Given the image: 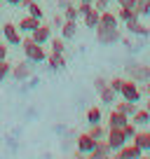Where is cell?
<instances>
[{"label":"cell","mask_w":150,"mask_h":159,"mask_svg":"<svg viewBox=\"0 0 150 159\" xmlns=\"http://www.w3.org/2000/svg\"><path fill=\"white\" fill-rule=\"evenodd\" d=\"M21 52H24V56L28 61H33V63H42V61L47 59V52H45V45H38V42H33V38H21Z\"/></svg>","instance_id":"cell-1"},{"label":"cell","mask_w":150,"mask_h":159,"mask_svg":"<svg viewBox=\"0 0 150 159\" xmlns=\"http://www.w3.org/2000/svg\"><path fill=\"white\" fill-rule=\"evenodd\" d=\"M99 16H101V12L96 10L91 2H77V19H82V24H85L87 28L94 30L96 26H99Z\"/></svg>","instance_id":"cell-2"},{"label":"cell","mask_w":150,"mask_h":159,"mask_svg":"<svg viewBox=\"0 0 150 159\" xmlns=\"http://www.w3.org/2000/svg\"><path fill=\"white\" fill-rule=\"evenodd\" d=\"M96 42L99 45H115L122 40V33L117 26H96Z\"/></svg>","instance_id":"cell-3"},{"label":"cell","mask_w":150,"mask_h":159,"mask_svg":"<svg viewBox=\"0 0 150 159\" xmlns=\"http://www.w3.org/2000/svg\"><path fill=\"white\" fill-rule=\"evenodd\" d=\"M120 96H122V98H127V101H134V103H138V101L143 98L138 82H136V80H131V77H124L122 89H120Z\"/></svg>","instance_id":"cell-4"},{"label":"cell","mask_w":150,"mask_h":159,"mask_svg":"<svg viewBox=\"0 0 150 159\" xmlns=\"http://www.w3.org/2000/svg\"><path fill=\"white\" fill-rule=\"evenodd\" d=\"M127 73H129V77L136 80V82H148L150 80V66L138 63V61H129V63H127Z\"/></svg>","instance_id":"cell-5"},{"label":"cell","mask_w":150,"mask_h":159,"mask_svg":"<svg viewBox=\"0 0 150 159\" xmlns=\"http://www.w3.org/2000/svg\"><path fill=\"white\" fill-rule=\"evenodd\" d=\"M105 140H108L110 150L115 152V150H120L124 143H129L124 136V131H122V126H108V131H105Z\"/></svg>","instance_id":"cell-6"},{"label":"cell","mask_w":150,"mask_h":159,"mask_svg":"<svg viewBox=\"0 0 150 159\" xmlns=\"http://www.w3.org/2000/svg\"><path fill=\"white\" fill-rule=\"evenodd\" d=\"M10 75L16 80V82H26V80L33 75V61H19V63H14L12 66V70H10Z\"/></svg>","instance_id":"cell-7"},{"label":"cell","mask_w":150,"mask_h":159,"mask_svg":"<svg viewBox=\"0 0 150 159\" xmlns=\"http://www.w3.org/2000/svg\"><path fill=\"white\" fill-rule=\"evenodd\" d=\"M113 154H115L117 159H141V157H143V150H141L138 145H134V143H131V145L124 143L120 150H115Z\"/></svg>","instance_id":"cell-8"},{"label":"cell","mask_w":150,"mask_h":159,"mask_svg":"<svg viewBox=\"0 0 150 159\" xmlns=\"http://www.w3.org/2000/svg\"><path fill=\"white\" fill-rule=\"evenodd\" d=\"M87 157H89V159H108V157H113V150H110L108 140H105V138L96 140L94 150H91V152L87 154Z\"/></svg>","instance_id":"cell-9"},{"label":"cell","mask_w":150,"mask_h":159,"mask_svg":"<svg viewBox=\"0 0 150 159\" xmlns=\"http://www.w3.org/2000/svg\"><path fill=\"white\" fill-rule=\"evenodd\" d=\"M124 28H127V33H129V35H138V38H145V35H150V28L143 24V21H141V16H136V19L127 21Z\"/></svg>","instance_id":"cell-10"},{"label":"cell","mask_w":150,"mask_h":159,"mask_svg":"<svg viewBox=\"0 0 150 159\" xmlns=\"http://www.w3.org/2000/svg\"><path fill=\"white\" fill-rule=\"evenodd\" d=\"M131 143L138 145L143 152H150V126L136 129V134H134V138H131Z\"/></svg>","instance_id":"cell-11"},{"label":"cell","mask_w":150,"mask_h":159,"mask_svg":"<svg viewBox=\"0 0 150 159\" xmlns=\"http://www.w3.org/2000/svg\"><path fill=\"white\" fill-rule=\"evenodd\" d=\"M2 38H5V42L7 45H14V47H19L21 45V38H19V28H16L12 21H7L5 26H2Z\"/></svg>","instance_id":"cell-12"},{"label":"cell","mask_w":150,"mask_h":159,"mask_svg":"<svg viewBox=\"0 0 150 159\" xmlns=\"http://www.w3.org/2000/svg\"><path fill=\"white\" fill-rule=\"evenodd\" d=\"M28 35L33 38V42H38V45H47L49 38H52V26L49 24H40L33 33H28Z\"/></svg>","instance_id":"cell-13"},{"label":"cell","mask_w":150,"mask_h":159,"mask_svg":"<svg viewBox=\"0 0 150 159\" xmlns=\"http://www.w3.org/2000/svg\"><path fill=\"white\" fill-rule=\"evenodd\" d=\"M94 145H96V140L91 138L89 134H80L77 136V154H80V157H87V154L91 152V150H94Z\"/></svg>","instance_id":"cell-14"},{"label":"cell","mask_w":150,"mask_h":159,"mask_svg":"<svg viewBox=\"0 0 150 159\" xmlns=\"http://www.w3.org/2000/svg\"><path fill=\"white\" fill-rule=\"evenodd\" d=\"M40 24H42V19H35V16L26 14V16H21V19H19V26H16V28H19V33H26V35H28V33H33Z\"/></svg>","instance_id":"cell-15"},{"label":"cell","mask_w":150,"mask_h":159,"mask_svg":"<svg viewBox=\"0 0 150 159\" xmlns=\"http://www.w3.org/2000/svg\"><path fill=\"white\" fill-rule=\"evenodd\" d=\"M45 61H47V66H49L52 70H63L66 68V56L61 54V52H49Z\"/></svg>","instance_id":"cell-16"},{"label":"cell","mask_w":150,"mask_h":159,"mask_svg":"<svg viewBox=\"0 0 150 159\" xmlns=\"http://www.w3.org/2000/svg\"><path fill=\"white\" fill-rule=\"evenodd\" d=\"M129 119L134 122L136 126H138V129H143V126H150V112H148L145 108H138V110H136V112L131 115Z\"/></svg>","instance_id":"cell-17"},{"label":"cell","mask_w":150,"mask_h":159,"mask_svg":"<svg viewBox=\"0 0 150 159\" xmlns=\"http://www.w3.org/2000/svg\"><path fill=\"white\" fill-rule=\"evenodd\" d=\"M75 35H77V21L75 19H66L63 24H61V38L63 40H73Z\"/></svg>","instance_id":"cell-18"},{"label":"cell","mask_w":150,"mask_h":159,"mask_svg":"<svg viewBox=\"0 0 150 159\" xmlns=\"http://www.w3.org/2000/svg\"><path fill=\"white\" fill-rule=\"evenodd\" d=\"M115 105L117 110H120V112H124L127 117H131V115L136 112V110H138V103H134V101H127V98H120V101H115Z\"/></svg>","instance_id":"cell-19"},{"label":"cell","mask_w":150,"mask_h":159,"mask_svg":"<svg viewBox=\"0 0 150 159\" xmlns=\"http://www.w3.org/2000/svg\"><path fill=\"white\" fill-rule=\"evenodd\" d=\"M127 122H129V117L124 112H120L117 108H113V112L108 115V126H124Z\"/></svg>","instance_id":"cell-20"},{"label":"cell","mask_w":150,"mask_h":159,"mask_svg":"<svg viewBox=\"0 0 150 159\" xmlns=\"http://www.w3.org/2000/svg\"><path fill=\"white\" fill-rule=\"evenodd\" d=\"M96 94H99L101 103H105V105H113V103L117 101V91H113V89H110V84H105L103 89H99Z\"/></svg>","instance_id":"cell-21"},{"label":"cell","mask_w":150,"mask_h":159,"mask_svg":"<svg viewBox=\"0 0 150 159\" xmlns=\"http://www.w3.org/2000/svg\"><path fill=\"white\" fill-rule=\"evenodd\" d=\"M21 5L28 10L30 16H35V19H42L45 16V12H42V7L38 5V0H21Z\"/></svg>","instance_id":"cell-22"},{"label":"cell","mask_w":150,"mask_h":159,"mask_svg":"<svg viewBox=\"0 0 150 159\" xmlns=\"http://www.w3.org/2000/svg\"><path fill=\"white\" fill-rule=\"evenodd\" d=\"M99 26H120V21H117V14L110 10H103L99 16Z\"/></svg>","instance_id":"cell-23"},{"label":"cell","mask_w":150,"mask_h":159,"mask_svg":"<svg viewBox=\"0 0 150 159\" xmlns=\"http://www.w3.org/2000/svg\"><path fill=\"white\" fill-rule=\"evenodd\" d=\"M115 14H117V21H120V24H127V21H131V19H136V16H138L134 7H120Z\"/></svg>","instance_id":"cell-24"},{"label":"cell","mask_w":150,"mask_h":159,"mask_svg":"<svg viewBox=\"0 0 150 159\" xmlns=\"http://www.w3.org/2000/svg\"><path fill=\"white\" fill-rule=\"evenodd\" d=\"M105 131L108 129H105L101 122H96V124H89V131H87V134H89L94 140H101V138H105Z\"/></svg>","instance_id":"cell-25"},{"label":"cell","mask_w":150,"mask_h":159,"mask_svg":"<svg viewBox=\"0 0 150 159\" xmlns=\"http://www.w3.org/2000/svg\"><path fill=\"white\" fill-rule=\"evenodd\" d=\"M134 10H136V14L143 19V16H148L150 14V0H136L134 2Z\"/></svg>","instance_id":"cell-26"},{"label":"cell","mask_w":150,"mask_h":159,"mask_svg":"<svg viewBox=\"0 0 150 159\" xmlns=\"http://www.w3.org/2000/svg\"><path fill=\"white\" fill-rule=\"evenodd\" d=\"M101 119H103V112H101V108H96V105L87 108V122H89V124H96V122H101Z\"/></svg>","instance_id":"cell-27"},{"label":"cell","mask_w":150,"mask_h":159,"mask_svg":"<svg viewBox=\"0 0 150 159\" xmlns=\"http://www.w3.org/2000/svg\"><path fill=\"white\" fill-rule=\"evenodd\" d=\"M49 47H52V52H61V54H63L66 52V40L63 38H49Z\"/></svg>","instance_id":"cell-28"},{"label":"cell","mask_w":150,"mask_h":159,"mask_svg":"<svg viewBox=\"0 0 150 159\" xmlns=\"http://www.w3.org/2000/svg\"><path fill=\"white\" fill-rule=\"evenodd\" d=\"M61 12H63V19H75L77 21V5H75V2H70V5L63 7Z\"/></svg>","instance_id":"cell-29"},{"label":"cell","mask_w":150,"mask_h":159,"mask_svg":"<svg viewBox=\"0 0 150 159\" xmlns=\"http://www.w3.org/2000/svg\"><path fill=\"white\" fill-rule=\"evenodd\" d=\"M136 129H138V126H136V124H134V122H131V119H129V122H127V124H124V126H122V131H124V136H127V140H131V138H134V134H136Z\"/></svg>","instance_id":"cell-30"},{"label":"cell","mask_w":150,"mask_h":159,"mask_svg":"<svg viewBox=\"0 0 150 159\" xmlns=\"http://www.w3.org/2000/svg\"><path fill=\"white\" fill-rule=\"evenodd\" d=\"M122 82H124V77H117V75H115V77H110V80H108V84H110V89H113V91H117V96H120V89H122Z\"/></svg>","instance_id":"cell-31"},{"label":"cell","mask_w":150,"mask_h":159,"mask_svg":"<svg viewBox=\"0 0 150 159\" xmlns=\"http://www.w3.org/2000/svg\"><path fill=\"white\" fill-rule=\"evenodd\" d=\"M110 2H113V0H94V7L99 12H103V10H108V7H110Z\"/></svg>","instance_id":"cell-32"},{"label":"cell","mask_w":150,"mask_h":159,"mask_svg":"<svg viewBox=\"0 0 150 159\" xmlns=\"http://www.w3.org/2000/svg\"><path fill=\"white\" fill-rule=\"evenodd\" d=\"M7 56H10V45L5 40H0V59H7Z\"/></svg>","instance_id":"cell-33"},{"label":"cell","mask_w":150,"mask_h":159,"mask_svg":"<svg viewBox=\"0 0 150 159\" xmlns=\"http://www.w3.org/2000/svg\"><path fill=\"white\" fill-rule=\"evenodd\" d=\"M105 84H108V80H105V77H96V80H94V89H96V91L103 89Z\"/></svg>","instance_id":"cell-34"},{"label":"cell","mask_w":150,"mask_h":159,"mask_svg":"<svg viewBox=\"0 0 150 159\" xmlns=\"http://www.w3.org/2000/svg\"><path fill=\"white\" fill-rule=\"evenodd\" d=\"M63 14H54V19H52V26H56V28H61V24H63Z\"/></svg>","instance_id":"cell-35"},{"label":"cell","mask_w":150,"mask_h":159,"mask_svg":"<svg viewBox=\"0 0 150 159\" xmlns=\"http://www.w3.org/2000/svg\"><path fill=\"white\" fill-rule=\"evenodd\" d=\"M115 2H117V7H134L136 0H115Z\"/></svg>","instance_id":"cell-36"},{"label":"cell","mask_w":150,"mask_h":159,"mask_svg":"<svg viewBox=\"0 0 150 159\" xmlns=\"http://www.w3.org/2000/svg\"><path fill=\"white\" fill-rule=\"evenodd\" d=\"M70 2H73V0H59V2H56V5H59V10H63V7H68Z\"/></svg>","instance_id":"cell-37"},{"label":"cell","mask_w":150,"mask_h":159,"mask_svg":"<svg viewBox=\"0 0 150 159\" xmlns=\"http://www.w3.org/2000/svg\"><path fill=\"white\" fill-rule=\"evenodd\" d=\"M5 2H7V5H14V7L21 5V0H5Z\"/></svg>","instance_id":"cell-38"},{"label":"cell","mask_w":150,"mask_h":159,"mask_svg":"<svg viewBox=\"0 0 150 159\" xmlns=\"http://www.w3.org/2000/svg\"><path fill=\"white\" fill-rule=\"evenodd\" d=\"M145 110L150 112V96H148V101H145Z\"/></svg>","instance_id":"cell-39"},{"label":"cell","mask_w":150,"mask_h":159,"mask_svg":"<svg viewBox=\"0 0 150 159\" xmlns=\"http://www.w3.org/2000/svg\"><path fill=\"white\" fill-rule=\"evenodd\" d=\"M145 91H148V96H150V80L145 82Z\"/></svg>","instance_id":"cell-40"},{"label":"cell","mask_w":150,"mask_h":159,"mask_svg":"<svg viewBox=\"0 0 150 159\" xmlns=\"http://www.w3.org/2000/svg\"><path fill=\"white\" fill-rule=\"evenodd\" d=\"M80 2H91V5H94V0H80Z\"/></svg>","instance_id":"cell-41"},{"label":"cell","mask_w":150,"mask_h":159,"mask_svg":"<svg viewBox=\"0 0 150 159\" xmlns=\"http://www.w3.org/2000/svg\"><path fill=\"white\" fill-rule=\"evenodd\" d=\"M2 80H5V77H2V75H0V84H2Z\"/></svg>","instance_id":"cell-42"}]
</instances>
